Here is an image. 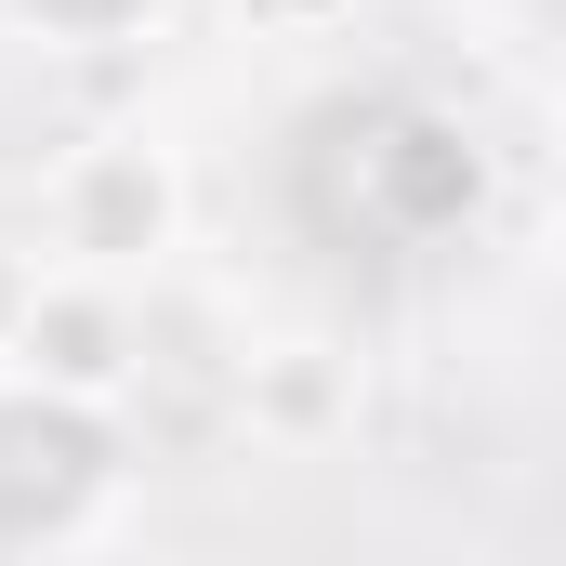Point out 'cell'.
Wrapping results in <instances>:
<instances>
[{"label": "cell", "mask_w": 566, "mask_h": 566, "mask_svg": "<svg viewBox=\"0 0 566 566\" xmlns=\"http://www.w3.org/2000/svg\"><path fill=\"white\" fill-rule=\"evenodd\" d=\"M27 277H40V264H27V251L0 238V343H13V316H27Z\"/></svg>", "instance_id": "cell-7"}, {"label": "cell", "mask_w": 566, "mask_h": 566, "mask_svg": "<svg viewBox=\"0 0 566 566\" xmlns=\"http://www.w3.org/2000/svg\"><path fill=\"white\" fill-rule=\"evenodd\" d=\"M316 409H329V369H316V343H277V369H264V422H316Z\"/></svg>", "instance_id": "cell-6"}, {"label": "cell", "mask_w": 566, "mask_h": 566, "mask_svg": "<svg viewBox=\"0 0 566 566\" xmlns=\"http://www.w3.org/2000/svg\"><path fill=\"white\" fill-rule=\"evenodd\" d=\"M119 527H133L119 409L0 369V554H106Z\"/></svg>", "instance_id": "cell-1"}, {"label": "cell", "mask_w": 566, "mask_h": 566, "mask_svg": "<svg viewBox=\"0 0 566 566\" xmlns=\"http://www.w3.org/2000/svg\"><path fill=\"white\" fill-rule=\"evenodd\" d=\"M40 238H53V264H80V277H158L171 251H185V158L145 133V119H106V133H80L53 158V185H40Z\"/></svg>", "instance_id": "cell-2"}, {"label": "cell", "mask_w": 566, "mask_h": 566, "mask_svg": "<svg viewBox=\"0 0 566 566\" xmlns=\"http://www.w3.org/2000/svg\"><path fill=\"white\" fill-rule=\"evenodd\" d=\"M0 27L27 53H145L171 27V0H0Z\"/></svg>", "instance_id": "cell-5"}, {"label": "cell", "mask_w": 566, "mask_h": 566, "mask_svg": "<svg viewBox=\"0 0 566 566\" xmlns=\"http://www.w3.org/2000/svg\"><path fill=\"white\" fill-rule=\"evenodd\" d=\"M0 369H13V382H53V396H93V409H119V396L145 382L133 290H119V277H80V264H40V277H27V316H13V343H0Z\"/></svg>", "instance_id": "cell-3"}, {"label": "cell", "mask_w": 566, "mask_h": 566, "mask_svg": "<svg viewBox=\"0 0 566 566\" xmlns=\"http://www.w3.org/2000/svg\"><path fill=\"white\" fill-rule=\"evenodd\" d=\"M369 198H382L409 238H461V224L488 211V145L461 133V119H396V133L369 145Z\"/></svg>", "instance_id": "cell-4"}]
</instances>
